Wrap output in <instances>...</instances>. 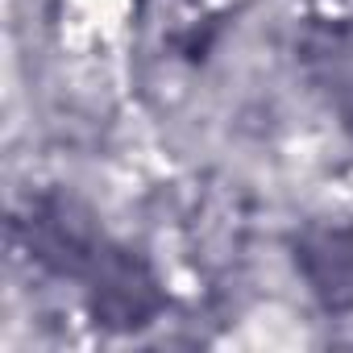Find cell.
<instances>
[{
	"mask_svg": "<svg viewBox=\"0 0 353 353\" xmlns=\"http://www.w3.org/2000/svg\"><path fill=\"white\" fill-rule=\"evenodd\" d=\"M92 266H96V287H92V312H96V320L117 324V328H141L162 307V295H158L150 270L133 254L108 250Z\"/></svg>",
	"mask_w": 353,
	"mask_h": 353,
	"instance_id": "obj_1",
	"label": "cell"
},
{
	"mask_svg": "<svg viewBox=\"0 0 353 353\" xmlns=\"http://www.w3.org/2000/svg\"><path fill=\"white\" fill-rule=\"evenodd\" d=\"M295 262L324 307L353 303V229H307L295 245Z\"/></svg>",
	"mask_w": 353,
	"mask_h": 353,
	"instance_id": "obj_2",
	"label": "cell"
}]
</instances>
